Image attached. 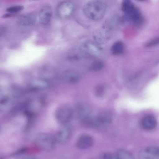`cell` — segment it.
Instances as JSON below:
<instances>
[{"label":"cell","mask_w":159,"mask_h":159,"mask_svg":"<svg viewBox=\"0 0 159 159\" xmlns=\"http://www.w3.org/2000/svg\"><path fill=\"white\" fill-rule=\"evenodd\" d=\"M34 142L38 148L46 151L52 150L56 143L54 137L46 133L37 134L35 137Z\"/></svg>","instance_id":"cell-2"},{"label":"cell","mask_w":159,"mask_h":159,"mask_svg":"<svg viewBox=\"0 0 159 159\" xmlns=\"http://www.w3.org/2000/svg\"><path fill=\"white\" fill-rule=\"evenodd\" d=\"M95 93L96 95L98 97L102 96L104 93V89L102 86L97 87L95 89Z\"/></svg>","instance_id":"cell-19"},{"label":"cell","mask_w":159,"mask_h":159,"mask_svg":"<svg viewBox=\"0 0 159 159\" xmlns=\"http://www.w3.org/2000/svg\"><path fill=\"white\" fill-rule=\"evenodd\" d=\"M64 125L58 130L54 137L56 143L61 145L65 144L68 142L71 135L70 128L65 125Z\"/></svg>","instance_id":"cell-5"},{"label":"cell","mask_w":159,"mask_h":159,"mask_svg":"<svg viewBox=\"0 0 159 159\" xmlns=\"http://www.w3.org/2000/svg\"><path fill=\"white\" fill-rule=\"evenodd\" d=\"M11 93L14 96H19L23 93V89L17 85H13L11 89Z\"/></svg>","instance_id":"cell-18"},{"label":"cell","mask_w":159,"mask_h":159,"mask_svg":"<svg viewBox=\"0 0 159 159\" xmlns=\"http://www.w3.org/2000/svg\"><path fill=\"white\" fill-rule=\"evenodd\" d=\"M106 8V5L103 0H92L85 4L83 11L88 18L97 20L101 19L104 17Z\"/></svg>","instance_id":"cell-1"},{"label":"cell","mask_w":159,"mask_h":159,"mask_svg":"<svg viewBox=\"0 0 159 159\" xmlns=\"http://www.w3.org/2000/svg\"><path fill=\"white\" fill-rule=\"evenodd\" d=\"M36 21V16L33 13L22 15L17 20L18 24L24 26H29L34 25Z\"/></svg>","instance_id":"cell-11"},{"label":"cell","mask_w":159,"mask_h":159,"mask_svg":"<svg viewBox=\"0 0 159 159\" xmlns=\"http://www.w3.org/2000/svg\"><path fill=\"white\" fill-rule=\"evenodd\" d=\"M50 85L48 81L46 79L40 78L32 80L30 81L28 87L33 91H38L46 89Z\"/></svg>","instance_id":"cell-7"},{"label":"cell","mask_w":159,"mask_h":159,"mask_svg":"<svg viewBox=\"0 0 159 159\" xmlns=\"http://www.w3.org/2000/svg\"><path fill=\"white\" fill-rule=\"evenodd\" d=\"M74 5L71 2L66 0L60 3L58 6L57 13L60 18H67L71 15L74 9Z\"/></svg>","instance_id":"cell-4"},{"label":"cell","mask_w":159,"mask_h":159,"mask_svg":"<svg viewBox=\"0 0 159 159\" xmlns=\"http://www.w3.org/2000/svg\"><path fill=\"white\" fill-rule=\"evenodd\" d=\"M135 8L130 0H123L122 9L125 14L130 12Z\"/></svg>","instance_id":"cell-15"},{"label":"cell","mask_w":159,"mask_h":159,"mask_svg":"<svg viewBox=\"0 0 159 159\" xmlns=\"http://www.w3.org/2000/svg\"><path fill=\"white\" fill-rule=\"evenodd\" d=\"M159 44V38H155L148 41L146 44L147 47H150Z\"/></svg>","instance_id":"cell-21"},{"label":"cell","mask_w":159,"mask_h":159,"mask_svg":"<svg viewBox=\"0 0 159 159\" xmlns=\"http://www.w3.org/2000/svg\"><path fill=\"white\" fill-rule=\"evenodd\" d=\"M77 112L79 118L84 121L91 115L90 108L85 104H81L78 107Z\"/></svg>","instance_id":"cell-12"},{"label":"cell","mask_w":159,"mask_h":159,"mask_svg":"<svg viewBox=\"0 0 159 159\" xmlns=\"http://www.w3.org/2000/svg\"><path fill=\"white\" fill-rule=\"evenodd\" d=\"M24 9V7L22 5H16L7 8L6 11L10 13L14 14L19 12Z\"/></svg>","instance_id":"cell-17"},{"label":"cell","mask_w":159,"mask_h":159,"mask_svg":"<svg viewBox=\"0 0 159 159\" xmlns=\"http://www.w3.org/2000/svg\"><path fill=\"white\" fill-rule=\"evenodd\" d=\"M73 111L68 106H62L58 108L55 113L57 121L59 124L65 125L69 122L72 118Z\"/></svg>","instance_id":"cell-3"},{"label":"cell","mask_w":159,"mask_h":159,"mask_svg":"<svg viewBox=\"0 0 159 159\" xmlns=\"http://www.w3.org/2000/svg\"></svg>","instance_id":"cell-25"},{"label":"cell","mask_w":159,"mask_h":159,"mask_svg":"<svg viewBox=\"0 0 159 159\" xmlns=\"http://www.w3.org/2000/svg\"><path fill=\"white\" fill-rule=\"evenodd\" d=\"M124 50V45L120 41H118L113 44L111 48L112 53L115 54H119L123 52Z\"/></svg>","instance_id":"cell-16"},{"label":"cell","mask_w":159,"mask_h":159,"mask_svg":"<svg viewBox=\"0 0 159 159\" xmlns=\"http://www.w3.org/2000/svg\"><path fill=\"white\" fill-rule=\"evenodd\" d=\"M101 157L102 158L105 159H117L115 154L110 152H105L103 153L101 156Z\"/></svg>","instance_id":"cell-20"},{"label":"cell","mask_w":159,"mask_h":159,"mask_svg":"<svg viewBox=\"0 0 159 159\" xmlns=\"http://www.w3.org/2000/svg\"><path fill=\"white\" fill-rule=\"evenodd\" d=\"M4 32L5 30L4 28L3 27L1 28L0 31V36L1 38L3 36L4 34Z\"/></svg>","instance_id":"cell-23"},{"label":"cell","mask_w":159,"mask_h":159,"mask_svg":"<svg viewBox=\"0 0 159 159\" xmlns=\"http://www.w3.org/2000/svg\"><path fill=\"white\" fill-rule=\"evenodd\" d=\"M103 66V64L100 61H97L93 63L91 66V68L94 70H100Z\"/></svg>","instance_id":"cell-22"},{"label":"cell","mask_w":159,"mask_h":159,"mask_svg":"<svg viewBox=\"0 0 159 159\" xmlns=\"http://www.w3.org/2000/svg\"><path fill=\"white\" fill-rule=\"evenodd\" d=\"M157 124V122L156 118L152 115L144 116L140 121L141 126L146 130H151L154 129Z\"/></svg>","instance_id":"cell-10"},{"label":"cell","mask_w":159,"mask_h":159,"mask_svg":"<svg viewBox=\"0 0 159 159\" xmlns=\"http://www.w3.org/2000/svg\"><path fill=\"white\" fill-rule=\"evenodd\" d=\"M138 157L142 159L159 158V148L149 146L141 149L139 152Z\"/></svg>","instance_id":"cell-6"},{"label":"cell","mask_w":159,"mask_h":159,"mask_svg":"<svg viewBox=\"0 0 159 159\" xmlns=\"http://www.w3.org/2000/svg\"><path fill=\"white\" fill-rule=\"evenodd\" d=\"M52 15L51 7L49 6H45L40 9L39 13V21L42 25H45L50 22Z\"/></svg>","instance_id":"cell-8"},{"label":"cell","mask_w":159,"mask_h":159,"mask_svg":"<svg viewBox=\"0 0 159 159\" xmlns=\"http://www.w3.org/2000/svg\"><path fill=\"white\" fill-rule=\"evenodd\" d=\"M117 159H132L133 155L129 152L125 150H118L115 154Z\"/></svg>","instance_id":"cell-14"},{"label":"cell","mask_w":159,"mask_h":159,"mask_svg":"<svg viewBox=\"0 0 159 159\" xmlns=\"http://www.w3.org/2000/svg\"><path fill=\"white\" fill-rule=\"evenodd\" d=\"M11 15H12V14H11V13H7V14L3 15L2 17L3 18L9 17H11Z\"/></svg>","instance_id":"cell-24"},{"label":"cell","mask_w":159,"mask_h":159,"mask_svg":"<svg viewBox=\"0 0 159 159\" xmlns=\"http://www.w3.org/2000/svg\"><path fill=\"white\" fill-rule=\"evenodd\" d=\"M93 142V139L91 136L88 134H83L78 138L76 144L79 148L86 149L92 146Z\"/></svg>","instance_id":"cell-9"},{"label":"cell","mask_w":159,"mask_h":159,"mask_svg":"<svg viewBox=\"0 0 159 159\" xmlns=\"http://www.w3.org/2000/svg\"><path fill=\"white\" fill-rule=\"evenodd\" d=\"M101 126L110 124L112 121V117L107 113H103L98 116Z\"/></svg>","instance_id":"cell-13"}]
</instances>
